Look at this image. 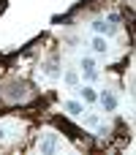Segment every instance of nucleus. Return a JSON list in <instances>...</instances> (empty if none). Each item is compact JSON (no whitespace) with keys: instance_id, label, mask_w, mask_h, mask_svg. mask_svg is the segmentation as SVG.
<instances>
[{"instance_id":"obj_9","label":"nucleus","mask_w":136,"mask_h":155,"mask_svg":"<svg viewBox=\"0 0 136 155\" xmlns=\"http://www.w3.org/2000/svg\"><path fill=\"white\" fill-rule=\"evenodd\" d=\"M95 68V60L93 57H82V71H93Z\"/></svg>"},{"instance_id":"obj_7","label":"nucleus","mask_w":136,"mask_h":155,"mask_svg":"<svg viewBox=\"0 0 136 155\" xmlns=\"http://www.w3.org/2000/svg\"><path fill=\"white\" fill-rule=\"evenodd\" d=\"M79 79H82V76H79V71H76V68H71V71H65V74H63V84H65V87H76V84H79Z\"/></svg>"},{"instance_id":"obj_6","label":"nucleus","mask_w":136,"mask_h":155,"mask_svg":"<svg viewBox=\"0 0 136 155\" xmlns=\"http://www.w3.org/2000/svg\"><path fill=\"white\" fill-rule=\"evenodd\" d=\"M90 46H93V52H98V54H106V49H109V44H106V35H93Z\"/></svg>"},{"instance_id":"obj_5","label":"nucleus","mask_w":136,"mask_h":155,"mask_svg":"<svg viewBox=\"0 0 136 155\" xmlns=\"http://www.w3.org/2000/svg\"><path fill=\"white\" fill-rule=\"evenodd\" d=\"M93 33H95V35H112V33H114V27H112V25H106L104 19H95V22H93Z\"/></svg>"},{"instance_id":"obj_8","label":"nucleus","mask_w":136,"mask_h":155,"mask_svg":"<svg viewBox=\"0 0 136 155\" xmlns=\"http://www.w3.org/2000/svg\"><path fill=\"white\" fill-rule=\"evenodd\" d=\"M46 76H49V79H57V76H60V71H57V63H49V65H46Z\"/></svg>"},{"instance_id":"obj_11","label":"nucleus","mask_w":136,"mask_h":155,"mask_svg":"<svg viewBox=\"0 0 136 155\" xmlns=\"http://www.w3.org/2000/svg\"><path fill=\"white\" fill-rule=\"evenodd\" d=\"M5 139V125H0V142Z\"/></svg>"},{"instance_id":"obj_3","label":"nucleus","mask_w":136,"mask_h":155,"mask_svg":"<svg viewBox=\"0 0 136 155\" xmlns=\"http://www.w3.org/2000/svg\"><path fill=\"white\" fill-rule=\"evenodd\" d=\"M76 93H79V98H82V104H95V101H98V90H95V87H90V84H85V87H79Z\"/></svg>"},{"instance_id":"obj_1","label":"nucleus","mask_w":136,"mask_h":155,"mask_svg":"<svg viewBox=\"0 0 136 155\" xmlns=\"http://www.w3.org/2000/svg\"><path fill=\"white\" fill-rule=\"evenodd\" d=\"M98 104L104 106V112H114L117 109V95L112 90H101L98 93Z\"/></svg>"},{"instance_id":"obj_2","label":"nucleus","mask_w":136,"mask_h":155,"mask_svg":"<svg viewBox=\"0 0 136 155\" xmlns=\"http://www.w3.org/2000/svg\"><path fill=\"white\" fill-rule=\"evenodd\" d=\"M38 150H41V155H49V153H55L57 150V134H44V139L38 142Z\"/></svg>"},{"instance_id":"obj_4","label":"nucleus","mask_w":136,"mask_h":155,"mask_svg":"<svg viewBox=\"0 0 136 155\" xmlns=\"http://www.w3.org/2000/svg\"><path fill=\"white\" fill-rule=\"evenodd\" d=\"M63 106H65V112H68L71 117H79V114H85V104H82V101H74V98H71V101H65Z\"/></svg>"},{"instance_id":"obj_10","label":"nucleus","mask_w":136,"mask_h":155,"mask_svg":"<svg viewBox=\"0 0 136 155\" xmlns=\"http://www.w3.org/2000/svg\"><path fill=\"white\" fill-rule=\"evenodd\" d=\"M82 74H85V79H87V82H95V79H98V74H95V68H93V71H82Z\"/></svg>"}]
</instances>
